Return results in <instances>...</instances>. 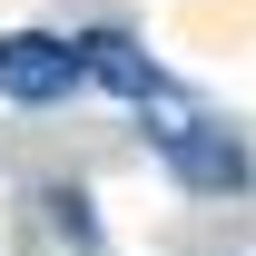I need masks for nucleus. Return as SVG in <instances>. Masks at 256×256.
Returning <instances> with one entry per match:
<instances>
[{
	"mask_svg": "<svg viewBox=\"0 0 256 256\" xmlns=\"http://www.w3.org/2000/svg\"><path fill=\"white\" fill-rule=\"evenodd\" d=\"M79 79H89L79 40H50V30H10V40H0V98H20V108H60Z\"/></svg>",
	"mask_w": 256,
	"mask_h": 256,
	"instance_id": "nucleus-1",
	"label": "nucleus"
},
{
	"mask_svg": "<svg viewBox=\"0 0 256 256\" xmlns=\"http://www.w3.org/2000/svg\"><path fill=\"white\" fill-rule=\"evenodd\" d=\"M158 148L168 158H178V178H188V188H246L256 168H246V148H236V138H226V128H158Z\"/></svg>",
	"mask_w": 256,
	"mask_h": 256,
	"instance_id": "nucleus-2",
	"label": "nucleus"
},
{
	"mask_svg": "<svg viewBox=\"0 0 256 256\" xmlns=\"http://www.w3.org/2000/svg\"><path fill=\"white\" fill-rule=\"evenodd\" d=\"M79 60H89V79H108L118 98H168V69H158V60H138L118 30H89V40H79Z\"/></svg>",
	"mask_w": 256,
	"mask_h": 256,
	"instance_id": "nucleus-3",
	"label": "nucleus"
}]
</instances>
